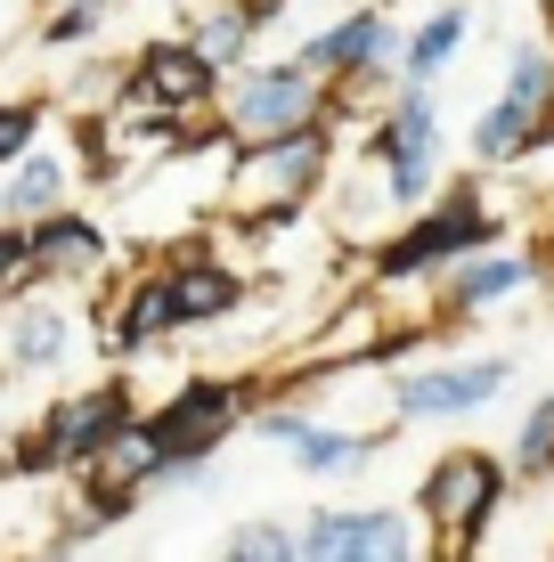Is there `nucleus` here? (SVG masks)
Instances as JSON below:
<instances>
[{"label":"nucleus","mask_w":554,"mask_h":562,"mask_svg":"<svg viewBox=\"0 0 554 562\" xmlns=\"http://www.w3.org/2000/svg\"><path fill=\"white\" fill-rule=\"evenodd\" d=\"M253 408H261V400H253V383H245V375H188V383H171L156 408H139V424L106 449L99 473L123 481V490L147 506L156 481L213 464L228 440L245 432V416H253Z\"/></svg>","instance_id":"1"},{"label":"nucleus","mask_w":554,"mask_h":562,"mask_svg":"<svg viewBox=\"0 0 554 562\" xmlns=\"http://www.w3.org/2000/svg\"><path fill=\"white\" fill-rule=\"evenodd\" d=\"M342 123H351V106L327 99V114H318V123L285 131V139L228 147V171H221V212H237V221H253V228L294 221V212L310 204V196H327L335 155H342Z\"/></svg>","instance_id":"2"},{"label":"nucleus","mask_w":554,"mask_h":562,"mask_svg":"<svg viewBox=\"0 0 554 562\" xmlns=\"http://www.w3.org/2000/svg\"><path fill=\"white\" fill-rule=\"evenodd\" d=\"M489 245H506V212L489 204L482 180H441V196L425 212H408V221L392 228V237L368 245V285L375 294H399V285H432L441 269L489 254Z\"/></svg>","instance_id":"3"},{"label":"nucleus","mask_w":554,"mask_h":562,"mask_svg":"<svg viewBox=\"0 0 554 562\" xmlns=\"http://www.w3.org/2000/svg\"><path fill=\"white\" fill-rule=\"evenodd\" d=\"M441 90H416V82H392L384 106L368 114V131H359V164L384 180V204L392 221H408V212H425L441 196Z\"/></svg>","instance_id":"4"},{"label":"nucleus","mask_w":554,"mask_h":562,"mask_svg":"<svg viewBox=\"0 0 554 562\" xmlns=\"http://www.w3.org/2000/svg\"><path fill=\"white\" fill-rule=\"evenodd\" d=\"M506 497H513L506 457H498V449H473V440H465V449H441V457L425 464L408 514H416V530L441 538V554H432V562H473V554L489 547V530H498Z\"/></svg>","instance_id":"5"},{"label":"nucleus","mask_w":554,"mask_h":562,"mask_svg":"<svg viewBox=\"0 0 554 562\" xmlns=\"http://www.w3.org/2000/svg\"><path fill=\"white\" fill-rule=\"evenodd\" d=\"M399 33H408V25H399L392 9H342V16H327V25H318L294 57H302V66H310L351 114H359V106L375 114V106H384V90L399 82Z\"/></svg>","instance_id":"6"},{"label":"nucleus","mask_w":554,"mask_h":562,"mask_svg":"<svg viewBox=\"0 0 554 562\" xmlns=\"http://www.w3.org/2000/svg\"><path fill=\"white\" fill-rule=\"evenodd\" d=\"M335 90L318 82L302 57H253V66H237L221 82V139L228 147H253V139H285V131H302V123H318L327 114Z\"/></svg>","instance_id":"7"},{"label":"nucleus","mask_w":554,"mask_h":562,"mask_svg":"<svg viewBox=\"0 0 554 562\" xmlns=\"http://www.w3.org/2000/svg\"><path fill=\"white\" fill-rule=\"evenodd\" d=\"M506 392H513V359H506V351L432 359V367H392V383H384L392 424H465V416L498 408Z\"/></svg>","instance_id":"8"},{"label":"nucleus","mask_w":554,"mask_h":562,"mask_svg":"<svg viewBox=\"0 0 554 562\" xmlns=\"http://www.w3.org/2000/svg\"><path fill=\"white\" fill-rule=\"evenodd\" d=\"M131 424H139V392H131L123 375H99V383H82V392H57L33 432L49 440L57 473H99L106 449L131 432Z\"/></svg>","instance_id":"9"},{"label":"nucleus","mask_w":554,"mask_h":562,"mask_svg":"<svg viewBox=\"0 0 554 562\" xmlns=\"http://www.w3.org/2000/svg\"><path fill=\"white\" fill-rule=\"evenodd\" d=\"M302 562H416L425 554V530H416L408 506H318L294 514Z\"/></svg>","instance_id":"10"},{"label":"nucleus","mask_w":554,"mask_h":562,"mask_svg":"<svg viewBox=\"0 0 554 562\" xmlns=\"http://www.w3.org/2000/svg\"><path fill=\"white\" fill-rule=\"evenodd\" d=\"M156 278L171 294V326H180V335H213V326H228L253 302V269L228 261L213 237H188L171 261H156Z\"/></svg>","instance_id":"11"},{"label":"nucleus","mask_w":554,"mask_h":562,"mask_svg":"<svg viewBox=\"0 0 554 562\" xmlns=\"http://www.w3.org/2000/svg\"><path fill=\"white\" fill-rule=\"evenodd\" d=\"M123 106H156L171 123H188V114L221 106V74L204 66L180 33H147V42L123 57Z\"/></svg>","instance_id":"12"},{"label":"nucleus","mask_w":554,"mask_h":562,"mask_svg":"<svg viewBox=\"0 0 554 562\" xmlns=\"http://www.w3.org/2000/svg\"><path fill=\"white\" fill-rule=\"evenodd\" d=\"M25 254H33V285H49V294H66V285L82 294V285H106L114 278V237H106L99 212H82V204L33 221L25 228Z\"/></svg>","instance_id":"13"},{"label":"nucleus","mask_w":554,"mask_h":562,"mask_svg":"<svg viewBox=\"0 0 554 562\" xmlns=\"http://www.w3.org/2000/svg\"><path fill=\"white\" fill-rule=\"evenodd\" d=\"M74 342H82V310H74V294L33 285L25 302H9V326H0V367H9V375H57V367L74 359Z\"/></svg>","instance_id":"14"},{"label":"nucleus","mask_w":554,"mask_h":562,"mask_svg":"<svg viewBox=\"0 0 554 562\" xmlns=\"http://www.w3.org/2000/svg\"><path fill=\"white\" fill-rule=\"evenodd\" d=\"M171 335H180V326H171V294H163L156 269L114 278V294H106V310H99V351H106L114 367H139V359H156Z\"/></svg>","instance_id":"15"},{"label":"nucleus","mask_w":554,"mask_h":562,"mask_svg":"<svg viewBox=\"0 0 554 562\" xmlns=\"http://www.w3.org/2000/svg\"><path fill=\"white\" fill-rule=\"evenodd\" d=\"M278 16H285V0H188L180 42L228 82L237 66H253V57H261V42H270Z\"/></svg>","instance_id":"16"},{"label":"nucleus","mask_w":554,"mask_h":562,"mask_svg":"<svg viewBox=\"0 0 554 562\" xmlns=\"http://www.w3.org/2000/svg\"><path fill=\"white\" fill-rule=\"evenodd\" d=\"M441 318H482V310H506L522 302L530 285H539V254H522V245H489V254L441 269Z\"/></svg>","instance_id":"17"},{"label":"nucleus","mask_w":554,"mask_h":562,"mask_svg":"<svg viewBox=\"0 0 554 562\" xmlns=\"http://www.w3.org/2000/svg\"><path fill=\"white\" fill-rule=\"evenodd\" d=\"M465 42H473V9H465V0H432V9L399 33V82L441 90V74L465 57Z\"/></svg>","instance_id":"18"},{"label":"nucleus","mask_w":554,"mask_h":562,"mask_svg":"<svg viewBox=\"0 0 554 562\" xmlns=\"http://www.w3.org/2000/svg\"><path fill=\"white\" fill-rule=\"evenodd\" d=\"M74 204V155H57L49 139L25 155V164H9L0 171V221L9 228H33V221H49V212H66Z\"/></svg>","instance_id":"19"},{"label":"nucleus","mask_w":554,"mask_h":562,"mask_svg":"<svg viewBox=\"0 0 554 562\" xmlns=\"http://www.w3.org/2000/svg\"><path fill=\"white\" fill-rule=\"evenodd\" d=\"M384 440H392V432H359V424L310 416V424L294 432V449H285V464H294L302 481H359L375 457H384Z\"/></svg>","instance_id":"20"},{"label":"nucleus","mask_w":554,"mask_h":562,"mask_svg":"<svg viewBox=\"0 0 554 562\" xmlns=\"http://www.w3.org/2000/svg\"><path fill=\"white\" fill-rule=\"evenodd\" d=\"M530 155H539V114L489 99V106L465 123V164H473V171H506V164H530Z\"/></svg>","instance_id":"21"},{"label":"nucleus","mask_w":554,"mask_h":562,"mask_svg":"<svg viewBox=\"0 0 554 562\" xmlns=\"http://www.w3.org/2000/svg\"><path fill=\"white\" fill-rule=\"evenodd\" d=\"M498 99H506V106H522V114H546V106H554V49L539 42V33H522V42L506 49Z\"/></svg>","instance_id":"22"},{"label":"nucleus","mask_w":554,"mask_h":562,"mask_svg":"<svg viewBox=\"0 0 554 562\" xmlns=\"http://www.w3.org/2000/svg\"><path fill=\"white\" fill-rule=\"evenodd\" d=\"M221 562H302L294 514H245V521H228Z\"/></svg>","instance_id":"23"},{"label":"nucleus","mask_w":554,"mask_h":562,"mask_svg":"<svg viewBox=\"0 0 554 562\" xmlns=\"http://www.w3.org/2000/svg\"><path fill=\"white\" fill-rule=\"evenodd\" d=\"M506 473H513V481H554V383L522 408V424H513Z\"/></svg>","instance_id":"24"},{"label":"nucleus","mask_w":554,"mask_h":562,"mask_svg":"<svg viewBox=\"0 0 554 562\" xmlns=\"http://www.w3.org/2000/svg\"><path fill=\"white\" fill-rule=\"evenodd\" d=\"M106 25H114V0H42L33 42H42V49H90Z\"/></svg>","instance_id":"25"},{"label":"nucleus","mask_w":554,"mask_h":562,"mask_svg":"<svg viewBox=\"0 0 554 562\" xmlns=\"http://www.w3.org/2000/svg\"><path fill=\"white\" fill-rule=\"evenodd\" d=\"M49 131V99H33V90H0V171L25 164L33 147H42Z\"/></svg>","instance_id":"26"},{"label":"nucleus","mask_w":554,"mask_h":562,"mask_svg":"<svg viewBox=\"0 0 554 562\" xmlns=\"http://www.w3.org/2000/svg\"><path fill=\"white\" fill-rule=\"evenodd\" d=\"M33 294V254H25V228L0 221V310Z\"/></svg>","instance_id":"27"},{"label":"nucleus","mask_w":554,"mask_h":562,"mask_svg":"<svg viewBox=\"0 0 554 562\" xmlns=\"http://www.w3.org/2000/svg\"><path fill=\"white\" fill-rule=\"evenodd\" d=\"M33 562H74V547H57V538H49V547H42V554H33Z\"/></svg>","instance_id":"28"},{"label":"nucleus","mask_w":554,"mask_h":562,"mask_svg":"<svg viewBox=\"0 0 554 562\" xmlns=\"http://www.w3.org/2000/svg\"><path fill=\"white\" fill-rule=\"evenodd\" d=\"M351 9H384V0H351Z\"/></svg>","instance_id":"29"},{"label":"nucleus","mask_w":554,"mask_h":562,"mask_svg":"<svg viewBox=\"0 0 554 562\" xmlns=\"http://www.w3.org/2000/svg\"><path fill=\"white\" fill-rule=\"evenodd\" d=\"M416 562H432V554H416Z\"/></svg>","instance_id":"30"}]
</instances>
